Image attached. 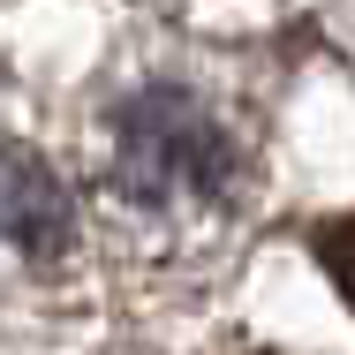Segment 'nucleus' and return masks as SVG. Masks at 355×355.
I'll return each mask as SVG.
<instances>
[{"mask_svg": "<svg viewBox=\"0 0 355 355\" xmlns=\"http://www.w3.org/2000/svg\"><path fill=\"white\" fill-rule=\"evenodd\" d=\"M234 182V137L189 91H137L114 121V189L137 205H205Z\"/></svg>", "mask_w": 355, "mask_h": 355, "instance_id": "1", "label": "nucleus"}, {"mask_svg": "<svg viewBox=\"0 0 355 355\" xmlns=\"http://www.w3.org/2000/svg\"><path fill=\"white\" fill-rule=\"evenodd\" d=\"M76 234V205L61 189V174L31 151H0V242L15 257H61Z\"/></svg>", "mask_w": 355, "mask_h": 355, "instance_id": "2", "label": "nucleus"}, {"mask_svg": "<svg viewBox=\"0 0 355 355\" xmlns=\"http://www.w3.org/2000/svg\"><path fill=\"white\" fill-rule=\"evenodd\" d=\"M310 250H318V265L333 272V287L355 302V212L348 219H325V227L310 234Z\"/></svg>", "mask_w": 355, "mask_h": 355, "instance_id": "3", "label": "nucleus"}]
</instances>
